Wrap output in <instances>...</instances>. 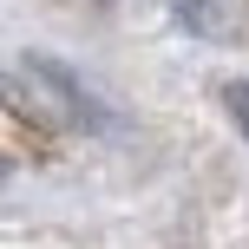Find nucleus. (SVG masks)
I'll use <instances>...</instances> for the list:
<instances>
[{
  "label": "nucleus",
  "instance_id": "obj_1",
  "mask_svg": "<svg viewBox=\"0 0 249 249\" xmlns=\"http://www.w3.org/2000/svg\"><path fill=\"white\" fill-rule=\"evenodd\" d=\"M177 13H184L197 33H230V20L216 13V0H177Z\"/></svg>",
  "mask_w": 249,
  "mask_h": 249
},
{
  "label": "nucleus",
  "instance_id": "obj_2",
  "mask_svg": "<svg viewBox=\"0 0 249 249\" xmlns=\"http://www.w3.org/2000/svg\"><path fill=\"white\" fill-rule=\"evenodd\" d=\"M223 99H230V118H236V124H243V138H249V79L223 86Z\"/></svg>",
  "mask_w": 249,
  "mask_h": 249
}]
</instances>
